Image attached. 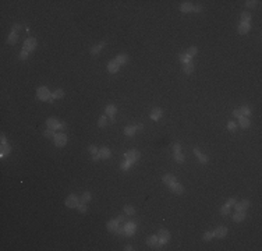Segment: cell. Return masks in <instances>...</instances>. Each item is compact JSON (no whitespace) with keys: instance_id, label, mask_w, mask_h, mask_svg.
Listing matches in <instances>:
<instances>
[{"instance_id":"obj_1","label":"cell","mask_w":262,"mask_h":251,"mask_svg":"<svg viewBox=\"0 0 262 251\" xmlns=\"http://www.w3.org/2000/svg\"><path fill=\"white\" fill-rule=\"evenodd\" d=\"M36 98L42 102H46V101L50 102V99H52V94H50V91H49L46 87H39V88L36 89Z\"/></svg>"},{"instance_id":"obj_2","label":"cell","mask_w":262,"mask_h":251,"mask_svg":"<svg viewBox=\"0 0 262 251\" xmlns=\"http://www.w3.org/2000/svg\"><path fill=\"white\" fill-rule=\"evenodd\" d=\"M46 126H48V128H52V130H66V123H60L57 119H54V117H49L48 120H46Z\"/></svg>"},{"instance_id":"obj_3","label":"cell","mask_w":262,"mask_h":251,"mask_svg":"<svg viewBox=\"0 0 262 251\" xmlns=\"http://www.w3.org/2000/svg\"><path fill=\"white\" fill-rule=\"evenodd\" d=\"M158 241H159V244H162V246H165L166 243H169V241H170V233H169V230H166V229L159 230V233H158Z\"/></svg>"},{"instance_id":"obj_4","label":"cell","mask_w":262,"mask_h":251,"mask_svg":"<svg viewBox=\"0 0 262 251\" xmlns=\"http://www.w3.org/2000/svg\"><path fill=\"white\" fill-rule=\"evenodd\" d=\"M36 39L35 38H27L25 41H24V45H22V50H27L28 53L29 52H32V50H35V48H36Z\"/></svg>"},{"instance_id":"obj_5","label":"cell","mask_w":262,"mask_h":251,"mask_svg":"<svg viewBox=\"0 0 262 251\" xmlns=\"http://www.w3.org/2000/svg\"><path fill=\"white\" fill-rule=\"evenodd\" d=\"M78 204H80V198L75 194H70L69 197L66 198V207L67 208H77Z\"/></svg>"},{"instance_id":"obj_6","label":"cell","mask_w":262,"mask_h":251,"mask_svg":"<svg viewBox=\"0 0 262 251\" xmlns=\"http://www.w3.org/2000/svg\"><path fill=\"white\" fill-rule=\"evenodd\" d=\"M139 158H141V154H139L138 151H135V149L129 151V152H126V154H124V159L131 160L133 163H135V162H137Z\"/></svg>"},{"instance_id":"obj_7","label":"cell","mask_w":262,"mask_h":251,"mask_svg":"<svg viewBox=\"0 0 262 251\" xmlns=\"http://www.w3.org/2000/svg\"><path fill=\"white\" fill-rule=\"evenodd\" d=\"M53 139H54V145H56V147H64V145L67 144V135L63 133L56 134Z\"/></svg>"},{"instance_id":"obj_8","label":"cell","mask_w":262,"mask_h":251,"mask_svg":"<svg viewBox=\"0 0 262 251\" xmlns=\"http://www.w3.org/2000/svg\"><path fill=\"white\" fill-rule=\"evenodd\" d=\"M123 227H124L126 235H127V236H133L134 233H135V230H137V225H135V222H127Z\"/></svg>"},{"instance_id":"obj_9","label":"cell","mask_w":262,"mask_h":251,"mask_svg":"<svg viewBox=\"0 0 262 251\" xmlns=\"http://www.w3.org/2000/svg\"><path fill=\"white\" fill-rule=\"evenodd\" d=\"M146 244L149 247L156 248V250H161V247H162V244H159V241H158V236H149L146 239Z\"/></svg>"},{"instance_id":"obj_10","label":"cell","mask_w":262,"mask_h":251,"mask_svg":"<svg viewBox=\"0 0 262 251\" xmlns=\"http://www.w3.org/2000/svg\"><path fill=\"white\" fill-rule=\"evenodd\" d=\"M227 235V227H223V226H219L213 230V237H218V239H223Z\"/></svg>"},{"instance_id":"obj_11","label":"cell","mask_w":262,"mask_h":251,"mask_svg":"<svg viewBox=\"0 0 262 251\" xmlns=\"http://www.w3.org/2000/svg\"><path fill=\"white\" fill-rule=\"evenodd\" d=\"M162 114H163V110H162L161 107H153L152 110H151V119L153 120V122H156V120H159V119L162 117Z\"/></svg>"},{"instance_id":"obj_12","label":"cell","mask_w":262,"mask_h":251,"mask_svg":"<svg viewBox=\"0 0 262 251\" xmlns=\"http://www.w3.org/2000/svg\"><path fill=\"white\" fill-rule=\"evenodd\" d=\"M248 207H250V201L248 200H243L240 202H236L234 205L236 211H243V212H246V209H248Z\"/></svg>"},{"instance_id":"obj_13","label":"cell","mask_w":262,"mask_h":251,"mask_svg":"<svg viewBox=\"0 0 262 251\" xmlns=\"http://www.w3.org/2000/svg\"><path fill=\"white\" fill-rule=\"evenodd\" d=\"M169 188H170V190L174 192V194H183V192H184V187H183V184H180L178 182L170 184V186H169Z\"/></svg>"},{"instance_id":"obj_14","label":"cell","mask_w":262,"mask_h":251,"mask_svg":"<svg viewBox=\"0 0 262 251\" xmlns=\"http://www.w3.org/2000/svg\"><path fill=\"white\" fill-rule=\"evenodd\" d=\"M119 70H120V66L116 63V60H112V61L107 63V71H109L110 74H116Z\"/></svg>"},{"instance_id":"obj_15","label":"cell","mask_w":262,"mask_h":251,"mask_svg":"<svg viewBox=\"0 0 262 251\" xmlns=\"http://www.w3.org/2000/svg\"><path fill=\"white\" fill-rule=\"evenodd\" d=\"M194 154H195V156L198 158V160L202 163V165H205V163H208L209 162V158L206 155H203V154H201V151L198 149V148H194Z\"/></svg>"},{"instance_id":"obj_16","label":"cell","mask_w":262,"mask_h":251,"mask_svg":"<svg viewBox=\"0 0 262 251\" xmlns=\"http://www.w3.org/2000/svg\"><path fill=\"white\" fill-rule=\"evenodd\" d=\"M251 29V25H250V22H240V25H238V34L241 35H246L248 34Z\"/></svg>"},{"instance_id":"obj_17","label":"cell","mask_w":262,"mask_h":251,"mask_svg":"<svg viewBox=\"0 0 262 251\" xmlns=\"http://www.w3.org/2000/svg\"><path fill=\"white\" fill-rule=\"evenodd\" d=\"M119 219H112V220H109L107 222V230L109 232H113V233H116V230H117V227H119Z\"/></svg>"},{"instance_id":"obj_18","label":"cell","mask_w":262,"mask_h":251,"mask_svg":"<svg viewBox=\"0 0 262 251\" xmlns=\"http://www.w3.org/2000/svg\"><path fill=\"white\" fill-rule=\"evenodd\" d=\"M180 10L183 13H190V11H194V6L191 1H183L181 6H180Z\"/></svg>"},{"instance_id":"obj_19","label":"cell","mask_w":262,"mask_h":251,"mask_svg":"<svg viewBox=\"0 0 262 251\" xmlns=\"http://www.w3.org/2000/svg\"><path fill=\"white\" fill-rule=\"evenodd\" d=\"M162 180H163V183H165L166 186H170V184H173V183L177 182L176 176H174V174H170V173H169V174H165Z\"/></svg>"},{"instance_id":"obj_20","label":"cell","mask_w":262,"mask_h":251,"mask_svg":"<svg viewBox=\"0 0 262 251\" xmlns=\"http://www.w3.org/2000/svg\"><path fill=\"white\" fill-rule=\"evenodd\" d=\"M244 219H246V212H243V211H236V214H233V220L237 222V223L243 222Z\"/></svg>"},{"instance_id":"obj_21","label":"cell","mask_w":262,"mask_h":251,"mask_svg":"<svg viewBox=\"0 0 262 251\" xmlns=\"http://www.w3.org/2000/svg\"><path fill=\"white\" fill-rule=\"evenodd\" d=\"M116 112H117V106H116V105H107L106 109H105V113L109 114V117H110V119L114 117Z\"/></svg>"},{"instance_id":"obj_22","label":"cell","mask_w":262,"mask_h":251,"mask_svg":"<svg viewBox=\"0 0 262 251\" xmlns=\"http://www.w3.org/2000/svg\"><path fill=\"white\" fill-rule=\"evenodd\" d=\"M116 63L119 64V66H123V64H126L127 63V61H129V56H127V54L126 53H121V54H117V56H116Z\"/></svg>"},{"instance_id":"obj_23","label":"cell","mask_w":262,"mask_h":251,"mask_svg":"<svg viewBox=\"0 0 262 251\" xmlns=\"http://www.w3.org/2000/svg\"><path fill=\"white\" fill-rule=\"evenodd\" d=\"M238 124H240V127H243V128H248L250 127V124H251V122H250V119L248 117L241 116V117H238Z\"/></svg>"},{"instance_id":"obj_24","label":"cell","mask_w":262,"mask_h":251,"mask_svg":"<svg viewBox=\"0 0 262 251\" xmlns=\"http://www.w3.org/2000/svg\"><path fill=\"white\" fill-rule=\"evenodd\" d=\"M99 155H101V158H103V159H107V158H110L112 152H110L109 148H106V147H102L101 149H99Z\"/></svg>"},{"instance_id":"obj_25","label":"cell","mask_w":262,"mask_h":251,"mask_svg":"<svg viewBox=\"0 0 262 251\" xmlns=\"http://www.w3.org/2000/svg\"><path fill=\"white\" fill-rule=\"evenodd\" d=\"M103 46H106V42H101L99 45H95V46H92V48H91V54H99Z\"/></svg>"},{"instance_id":"obj_26","label":"cell","mask_w":262,"mask_h":251,"mask_svg":"<svg viewBox=\"0 0 262 251\" xmlns=\"http://www.w3.org/2000/svg\"><path fill=\"white\" fill-rule=\"evenodd\" d=\"M17 39H18V34L17 32H10V35H9V38H7V43L9 45H16L17 43Z\"/></svg>"},{"instance_id":"obj_27","label":"cell","mask_w":262,"mask_h":251,"mask_svg":"<svg viewBox=\"0 0 262 251\" xmlns=\"http://www.w3.org/2000/svg\"><path fill=\"white\" fill-rule=\"evenodd\" d=\"M183 71H184V74H191L194 71V63L193 61H190L187 64H183Z\"/></svg>"},{"instance_id":"obj_28","label":"cell","mask_w":262,"mask_h":251,"mask_svg":"<svg viewBox=\"0 0 262 251\" xmlns=\"http://www.w3.org/2000/svg\"><path fill=\"white\" fill-rule=\"evenodd\" d=\"M135 131H137L135 126H127V127L124 128V134H126L127 137H133L134 134H135Z\"/></svg>"},{"instance_id":"obj_29","label":"cell","mask_w":262,"mask_h":251,"mask_svg":"<svg viewBox=\"0 0 262 251\" xmlns=\"http://www.w3.org/2000/svg\"><path fill=\"white\" fill-rule=\"evenodd\" d=\"M63 96H64V91H63V89H57V91H54L53 94H52L50 102L53 103V99H60V98H63Z\"/></svg>"},{"instance_id":"obj_30","label":"cell","mask_w":262,"mask_h":251,"mask_svg":"<svg viewBox=\"0 0 262 251\" xmlns=\"http://www.w3.org/2000/svg\"><path fill=\"white\" fill-rule=\"evenodd\" d=\"M10 152H11L10 145L7 144V142H6V144H1V154H0V155H1V158H3V156H6V155H9Z\"/></svg>"},{"instance_id":"obj_31","label":"cell","mask_w":262,"mask_h":251,"mask_svg":"<svg viewBox=\"0 0 262 251\" xmlns=\"http://www.w3.org/2000/svg\"><path fill=\"white\" fill-rule=\"evenodd\" d=\"M191 59L193 57H190L187 53H181V54H178V60L181 61L183 64H187V63H190L191 61Z\"/></svg>"},{"instance_id":"obj_32","label":"cell","mask_w":262,"mask_h":251,"mask_svg":"<svg viewBox=\"0 0 262 251\" xmlns=\"http://www.w3.org/2000/svg\"><path fill=\"white\" fill-rule=\"evenodd\" d=\"M174 159H176L177 163H184L186 158H184V154L180 151V152H174Z\"/></svg>"},{"instance_id":"obj_33","label":"cell","mask_w":262,"mask_h":251,"mask_svg":"<svg viewBox=\"0 0 262 251\" xmlns=\"http://www.w3.org/2000/svg\"><path fill=\"white\" fill-rule=\"evenodd\" d=\"M91 192H84L82 195H81V198H80V202H84V204H88L89 201H91Z\"/></svg>"},{"instance_id":"obj_34","label":"cell","mask_w":262,"mask_h":251,"mask_svg":"<svg viewBox=\"0 0 262 251\" xmlns=\"http://www.w3.org/2000/svg\"><path fill=\"white\" fill-rule=\"evenodd\" d=\"M240 110H241V114H243V116H246V117H250V114H251V107H250V106L244 105L243 107H240Z\"/></svg>"},{"instance_id":"obj_35","label":"cell","mask_w":262,"mask_h":251,"mask_svg":"<svg viewBox=\"0 0 262 251\" xmlns=\"http://www.w3.org/2000/svg\"><path fill=\"white\" fill-rule=\"evenodd\" d=\"M98 126H99V127H106L107 126V116L106 114H103V116H101V117H99V120H98Z\"/></svg>"},{"instance_id":"obj_36","label":"cell","mask_w":262,"mask_h":251,"mask_svg":"<svg viewBox=\"0 0 262 251\" xmlns=\"http://www.w3.org/2000/svg\"><path fill=\"white\" fill-rule=\"evenodd\" d=\"M251 21V14L248 11H243L241 13V22H250Z\"/></svg>"},{"instance_id":"obj_37","label":"cell","mask_w":262,"mask_h":251,"mask_svg":"<svg viewBox=\"0 0 262 251\" xmlns=\"http://www.w3.org/2000/svg\"><path fill=\"white\" fill-rule=\"evenodd\" d=\"M212 239H213V230H209L206 233H203V236H202L203 241H211Z\"/></svg>"},{"instance_id":"obj_38","label":"cell","mask_w":262,"mask_h":251,"mask_svg":"<svg viewBox=\"0 0 262 251\" xmlns=\"http://www.w3.org/2000/svg\"><path fill=\"white\" fill-rule=\"evenodd\" d=\"M124 214L129 215V216H131V215L135 214V209H134L131 205H126V207H124Z\"/></svg>"},{"instance_id":"obj_39","label":"cell","mask_w":262,"mask_h":251,"mask_svg":"<svg viewBox=\"0 0 262 251\" xmlns=\"http://www.w3.org/2000/svg\"><path fill=\"white\" fill-rule=\"evenodd\" d=\"M43 135L46 137V138H54V130H52V128H46L45 130V133H43Z\"/></svg>"},{"instance_id":"obj_40","label":"cell","mask_w":262,"mask_h":251,"mask_svg":"<svg viewBox=\"0 0 262 251\" xmlns=\"http://www.w3.org/2000/svg\"><path fill=\"white\" fill-rule=\"evenodd\" d=\"M227 130L231 131V133H234L236 130H237V123H236V122H231V120L227 122Z\"/></svg>"},{"instance_id":"obj_41","label":"cell","mask_w":262,"mask_h":251,"mask_svg":"<svg viewBox=\"0 0 262 251\" xmlns=\"http://www.w3.org/2000/svg\"><path fill=\"white\" fill-rule=\"evenodd\" d=\"M134 163L133 162H131V160H129V159H126L123 162V163H121V165H120V167H121V169H123V170H127V169H129V167H131V166H133Z\"/></svg>"},{"instance_id":"obj_42","label":"cell","mask_w":262,"mask_h":251,"mask_svg":"<svg viewBox=\"0 0 262 251\" xmlns=\"http://www.w3.org/2000/svg\"><path fill=\"white\" fill-rule=\"evenodd\" d=\"M230 212H231V208H230L229 205H226V204L220 208V214L222 215H230Z\"/></svg>"},{"instance_id":"obj_43","label":"cell","mask_w":262,"mask_h":251,"mask_svg":"<svg viewBox=\"0 0 262 251\" xmlns=\"http://www.w3.org/2000/svg\"><path fill=\"white\" fill-rule=\"evenodd\" d=\"M197 53H198V48H197V46H191V48L188 49V52H187V54L190 56V57H194Z\"/></svg>"},{"instance_id":"obj_44","label":"cell","mask_w":262,"mask_h":251,"mask_svg":"<svg viewBox=\"0 0 262 251\" xmlns=\"http://www.w3.org/2000/svg\"><path fill=\"white\" fill-rule=\"evenodd\" d=\"M258 3H259V1H257V0H247V1H246V6L248 7V9H254V7H255Z\"/></svg>"},{"instance_id":"obj_45","label":"cell","mask_w":262,"mask_h":251,"mask_svg":"<svg viewBox=\"0 0 262 251\" xmlns=\"http://www.w3.org/2000/svg\"><path fill=\"white\" fill-rule=\"evenodd\" d=\"M77 209H78L80 212H86V211H88V207H86V204L80 202L78 204V207H77Z\"/></svg>"},{"instance_id":"obj_46","label":"cell","mask_w":262,"mask_h":251,"mask_svg":"<svg viewBox=\"0 0 262 251\" xmlns=\"http://www.w3.org/2000/svg\"><path fill=\"white\" fill-rule=\"evenodd\" d=\"M88 151L91 152L92 155H95V154H99V151H98V147H95V145H89V147H88Z\"/></svg>"},{"instance_id":"obj_47","label":"cell","mask_w":262,"mask_h":251,"mask_svg":"<svg viewBox=\"0 0 262 251\" xmlns=\"http://www.w3.org/2000/svg\"><path fill=\"white\" fill-rule=\"evenodd\" d=\"M236 202H237V200L231 197V198H229V200L226 201V205H229L230 208H231V207H234V205H236Z\"/></svg>"},{"instance_id":"obj_48","label":"cell","mask_w":262,"mask_h":251,"mask_svg":"<svg viewBox=\"0 0 262 251\" xmlns=\"http://www.w3.org/2000/svg\"><path fill=\"white\" fill-rule=\"evenodd\" d=\"M18 57H20L21 60H27L28 52H27V50H21V52H20V54H18Z\"/></svg>"},{"instance_id":"obj_49","label":"cell","mask_w":262,"mask_h":251,"mask_svg":"<svg viewBox=\"0 0 262 251\" xmlns=\"http://www.w3.org/2000/svg\"><path fill=\"white\" fill-rule=\"evenodd\" d=\"M233 116H234V117H241V116H243V114H241V110H240V107H237V109H234V110H233Z\"/></svg>"},{"instance_id":"obj_50","label":"cell","mask_w":262,"mask_h":251,"mask_svg":"<svg viewBox=\"0 0 262 251\" xmlns=\"http://www.w3.org/2000/svg\"><path fill=\"white\" fill-rule=\"evenodd\" d=\"M173 151H174V152H180V151H181V145L178 144V142L174 144V145H173Z\"/></svg>"},{"instance_id":"obj_51","label":"cell","mask_w":262,"mask_h":251,"mask_svg":"<svg viewBox=\"0 0 262 251\" xmlns=\"http://www.w3.org/2000/svg\"><path fill=\"white\" fill-rule=\"evenodd\" d=\"M116 233H117V235H126V232H124V227H120V226H119L117 230H116Z\"/></svg>"},{"instance_id":"obj_52","label":"cell","mask_w":262,"mask_h":251,"mask_svg":"<svg viewBox=\"0 0 262 251\" xmlns=\"http://www.w3.org/2000/svg\"><path fill=\"white\" fill-rule=\"evenodd\" d=\"M18 29H21V25H20V24H16L14 27L11 28V31L13 32H18Z\"/></svg>"},{"instance_id":"obj_53","label":"cell","mask_w":262,"mask_h":251,"mask_svg":"<svg viewBox=\"0 0 262 251\" xmlns=\"http://www.w3.org/2000/svg\"><path fill=\"white\" fill-rule=\"evenodd\" d=\"M99 159H101V155H99V154H95V155H92V160H94V162H98Z\"/></svg>"},{"instance_id":"obj_54","label":"cell","mask_w":262,"mask_h":251,"mask_svg":"<svg viewBox=\"0 0 262 251\" xmlns=\"http://www.w3.org/2000/svg\"><path fill=\"white\" fill-rule=\"evenodd\" d=\"M194 11H195V13H201V11H202V6H195V7H194Z\"/></svg>"},{"instance_id":"obj_55","label":"cell","mask_w":262,"mask_h":251,"mask_svg":"<svg viewBox=\"0 0 262 251\" xmlns=\"http://www.w3.org/2000/svg\"><path fill=\"white\" fill-rule=\"evenodd\" d=\"M124 250H126V251H133L134 248H133L131 246H126V248H124Z\"/></svg>"},{"instance_id":"obj_56","label":"cell","mask_w":262,"mask_h":251,"mask_svg":"<svg viewBox=\"0 0 262 251\" xmlns=\"http://www.w3.org/2000/svg\"><path fill=\"white\" fill-rule=\"evenodd\" d=\"M117 219H119V222H123V220H124V215H119Z\"/></svg>"},{"instance_id":"obj_57","label":"cell","mask_w":262,"mask_h":251,"mask_svg":"<svg viewBox=\"0 0 262 251\" xmlns=\"http://www.w3.org/2000/svg\"><path fill=\"white\" fill-rule=\"evenodd\" d=\"M144 127V126H142V124H137V126H135V128H137V130H141V128Z\"/></svg>"}]
</instances>
